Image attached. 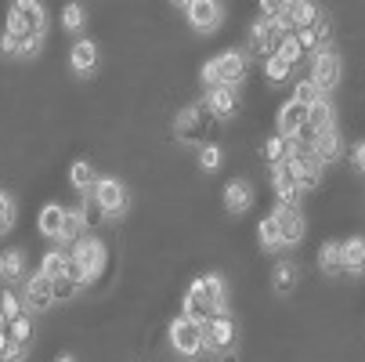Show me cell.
Listing matches in <instances>:
<instances>
[{"mask_svg": "<svg viewBox=\"0 0 365 362\" xmlns=\"http://www.w3.org/2000/svg\"><path fill=\"white\" fill-rule=\"evenodd\" d=\"M87 196L101 206V214H106V218L127 214V203H130V192H127V185H123L120 178H98Z\"/></svg>", "mask_w": 365, "mask_h": 362, "instance_id": "6da1fadb", "label": "cell"}, {"mask_svg": "<svg viewBox=\"0 0 365 362\" xmlns=\"http://www.w3.org/2000/svg\"><path fill=\"white\" fill-rule=\"evenodd\" d=\"M210 124H214L210 106H206V101H192V106H185V109L178 113L174 131H178L181 141H199V145H202V134H206V127H210Z\"/></svg>", "mask_w": 365, "mask_h": 362, "instance_id": "7a4b0ae2", "label": "cell"}, {"mask_svg": "<svg viewBox=\"0 0 365 362\" xmlns=\"http://www.w3.org/2000/svg\"><path fill=\"white\" fill-rule=\"evenodd\" d=\"M69 257H76V265L83 268V276H87V283H91V279L101 276V268H106V243L87 232V236H80V239L73 243Z\"/></svg>", "mask_w": 365, "mask_h": 362, "instance_id": "3957f363", "label": "cell"}, {"mask_svg": "<svg viewBox=\"0 0 365 362\" xmlns=\"http://www.w3.org/2000/svg\"><path fill=\"white\" fill-rule=\"evenodd\" d=\"M170 344L181 358H195L202 355V323L188 319V316H178L170 323Z\"/></svg>", "mask_w": 365, "mask_h": 362, "instance_id": "277c9868", "label": "cell"}, {"mask_svg": "<svg viewBox=\"0 0 365 362\" xmlns=\"http://www.w3.org/2000/svg\"><path fill=\"white\" fill-rule=\"evenodd\" d=\"M340 55L336 51H329V47H319L315 55H311V84L319 87V94H326V91H333L336 84H340Z\"/></svg>", "mask_w": 365, "mask_h": 362, "instance_id": "5b68a950", "label": "cell"}, {"mask_svg": "<svg viewBox=\"0 0 365 362\" xmlns=\"http://www.w3.org/2000/svg\"><path fill=\"white\" fill-rule=\"evenodd\" d=\"M235 344H239V333H235V323L228 319V312L202 323V348L206 351H221L225 355V351H235Z\"/></svg>", "mask_w": 365, "mask_h": 362, "instance_id": "8992f818", "label": "cell"}, {"mask_svg": "<svg viewBox=\"0 0 365 362\" xmlns=\"http://www.w3.org/2000/svg\"><path fill=\"white\" fill-rule=\"evenodd\" d=\"M185 15H188V26H192L195 33H214V29L221 26L225 8L217 4V0H188Z\"/></svg>", "mask_w": 365, "mask_h": 362, "instance_id": "52a82bcc", "label": "cell"}, {"mask_svg": "<svg viewBox=\"0 0 365 362\" xmlns=\"http://www.w3.org/2000/svg\"><path fill=\"white\" fill-rule=\"evenodd\" d=\"M210 66H214L217 87H239L242 76H246V55L242 51H225V55L210 59Z\"/></svg>", "mask_w": 365, "mask_h": 362, "instance_id": "ba28073f", "label": "cell"}, {"mask_svg": "<svg viewBox=\"0 0 365 362\" xmlns=\"http://www.w3.org/2000/svg\"><path fill=\"white\" fill-rule=\"evenodd\" d=\"M282 36H286V33L279 29V22L257 19V22L250 26V51H253L257 59H268V55H275V47H279Z\"/></svg>", "mask_w": 365, "mask_h": 362, "instance_id": "9c48e42d", "label": "cell"}, {"mask_svg": "<svg viewBox=\"0 0 365 362\" xmlns=\"http://www.w3.org/2000/svg\"><path fill=\"white\" fill-rule=\"evenodd\" d=\"M315 15H319L315 4H307V0H293V4L282 8V15L275 22H279L282 33H300V29H307L311 22H315Z\"/></svg>", "mask_w": 365, "mask_h": 362, "instance_id": "30bf717a", "label": "cell"}, {"mask_svg": "<svg viewBox=\"0 0 365 362\" xmlns=\"http://www.w3.org/2000/svg\"><path fill=\"white\" fill-rule=\"evenodd\" d=\"M55 304V290H51V279L47 276H33V279H26V293H22V308L33 316V312H43V308H51Z\"/></svg>", "mask_w": 365, "mask_h": 362, "instance_id": "8fae6325", "label": "cell"}, {"mask_svg": "<svg viewBox=\"0 0 365 362\" xmlns=\"http://www.w3.org/2000/svg\"><path fill=\"white\" fill-rule=\"evenodd\" d=\"M275 225H279V239L282 246H293L304 239V214H300V206H275Z\"/></svg>", "mask_w": 365, "mask_h": 362, "instance_id": "7c38bea8", "label": "cell"}, {"mask_svg": "<svg viewBox=\"0 0 365 362\" xmlns=\"http://www.w3.org/2000/svg\"><path fill=\"white\" fill-rule=\"evenodd\" d=\"M206 106H210L214 120H232L239 113V91L235 87H214V91H206Z\"/></svg>", "mask_w": 365, "mask_h": 362, "instance_id": "4fadbf2b", "label": "cell"}, {"mask_svg": "<svg viewBox=\"0 0 365 362\" xmlns=\"http://www.w3.org/2000/svg\"><path fill=\"white\" fill-rule=\"evenodd\" d=\"M181 316H188V319H195V323H206V319H214V316H221V312H214V304H210V297L202 293V286L192 283L188 293H185V312H181Z\"/></svg>", "mask_w": 365, "mask_h": 362, "instance_id": "5bb4252c", "label": "cell"}, {"mask_svg": "<svg viewBox=\"0 0 365 362\" xmlns=\"http://www.w3.org/2000/svg\"><path fill=\"white\" fill-rule=\"evenodd\" d=\"M250 203H253L250 181H246V178H232V181L225 185V211H228V214H246Z\"/></svg>", "mask_w": 365, "mask_h": 362, "instance_id": "9a60e30c", "label": "cell"}, {"mask_svg": "<svg viewBox=\"0 0 365 362\" xmlns=\"http://www.w3.org/2000/svg\"><path fill=\"white\" fill-rule=\"evenodd\" d=\"M80 236H87L80 211H66V218H62V232H58V239H55V243H58V250L69 257V250H73V243H76Z\"/></svg>", "mask_w": 365, "mask_h": 362, "instance_id": "2e32d148", "label": "cell"}, {"mask_svg": "<svg viewBox=\"0 0 365 362\" xmlns=\"http://www.w3.org/2000/svg\"><path fill=\"white\" fill-rule=\"evenodd\" d=\"M361 265H365V243L354 236V239H344L340 243V268L351 272V276H361Z\"/></svg>", "mask_w": 365, "mask_h": 362, "instance_id": "e0dca14e", "label": "cell"}, {"mask_svg": "<svg viewBox=\"0 0 365 362\" xmlns=\"http://www.w3.org/2000/svg\"><path fill=\"white\" fill-rule=\"evenodd\" d=\"M304 124H307V109L297 106V101H286L282 113H279V138H293Z\"/></svg>", "mask_w": 365, "mask_h": 362, "instance_id": "ac0fdd59", "label": "cell"}, {"mask_svg": "<svg viewBox=\"0 0 365 362\" xmlns=\"http://www.w3.org/2000/svg\"><path fill=\"white\" fill-rule=\"evenodd\" d=\"M69 66H73V73L87 76V73L98 66V47H94L91 40H76V44H73V55H69Z\"/></svg>", "mask_w": 365, "mask_h": 362, "instance_id": "d6986e66", "label": "cell"}, {"mask_svg": "<svg viewBox=\"0 0 365 362\" xmlns=\"http://www.w3.org/2000/svg\"><path fill=\"white\" fill-rule=\"evenodd\" d=\"M195 283L202 286V293H206V297H210L214 312H225V308H228V290H225V276L210 272V276H202V279H195Z\"/></svg>", "mask_w": 365, "mask_h": 362, "instance_id": "ffe728a7", "label": "cell"}, {"mask_svg": "<svg viewBox=\"0 0 365 362\" xmlns=\"http://www.w3.org/2000/svg\"><path fill=\"white\" fill-rule=\"evenodd\" d=\"M340 152H344V145H340L336 127H329V131H322V134L315 138V156L322 160V167L333 164V160H340Z\"/></svg>", "mask_w": 365, "mask_h": 362, "instance_id": "44dd1931", "label": "cell"}, {"mask_svg": "<svg viewBox=\"0 0 365 362\" xmlns=\"http://www.w3.org/2000/svg\"><path fill=\"white\" fill-rule=\"evenodd\" d=\"M304 127H311L315 134H322V131H329V127H336V120H333V106L326 98H319L315 106H307V124Z\"/></svg>", "mask_w": 365, "mask_h": 362, "instance_id": "7402d4cb", "label": "cell"}, {"mask_svg": "<svg viewBox=\"0 0 365 362\" xmlns=\"http://www.w3.org/2000/svg\"><path fill=\"white\" fill-rule=\"evenodd\" d=\"M0 279H4V283L26 279V253L22 250H8L4 257H0Z\"/></svg>", "mask_w": 365, "mask_h": 362, "instance_id": "603a6c76", "label": "cell"}, {"mask_svg": "<svg viewBox=\"0 0 365 362\" xmlns=\"http://www.w3.org/2000/svg\"><path fill=\"white\" fill-rule=\"evenodd\" d=\"M62 218H66V206L47 203L43 211H40V232H43L47 239H58V232H62Z\"/></svg>", "mask_w": 365, "mask_h": 362, "instance_id": "cb8c5ba5", "label": "cell"}, {"mask_svg": "<svg viewBox=\"0 0 365 362\" xmlns=\"http://www.w3.org/2000/svg\"><path fill=\"white\" fill-rule=\"evenodd\" d=\"M15 8H19L22 19L33 26V33L43 36V29H47V11H43V4H36V0H15Z\"/></svg>", "mask_w": 365, "mask_h": 362, "instance_id": "d4e9b609", "label": "cell"}, {"mask_svg": "<svg viewBox=\"0 0 365 362\" xmlns=\"http://www.w3.org/2000/svg\"><path fill=\"white\" fill-rule=\"evenodd\" d=\"M4 36H11V40H29V36H40V33H33V26L22 19V11L11 4V11H8V22H4Z\"/></svg>", "mask_w": 365, "mask_h": 362, "instance_id": "484cf974", "label": "cell"}, {"mask_svg": "<svg viewBox=\"0 0 365 362\" xmlns=\"http://www.w3.org/2000/svg\"><path fill=\"white\" fill-rule=\"evenodd\" d=\"M319 268H322L326 276H340V272H344V268H340V243H336V239H329V243L319 246Z\"/></svg>", "mask_w": 365, "mask_h": 362, "instance_id": "4316f807", "label": "cell"}, {"mask_svg": "<svg viewBox=\"0 0 365 362\" xmlns=\"http://www.w3.org/2000/svg\"><path fill=\"white\" fill-rule=\"evenodd\" d=\"M69 181H73V188H80V192H91V188H94V181H98V171H94V164H87V160H76V164H73V171H69Z\"/></svg>", "mask_w": 365, "mask_h": 362, "instance_id": "83f0119b", "label": "cell"}, {"mask_svg": "<svg viewBox=\"0 0 365 362\" xmlns=\"http://www.w3.org/2000/svg\"><path fill=\"white\" fill-rule=\"evenodd\" d=\"M272 279H275V293L286 297V293H293V286H297V279H300V268H297L293 261H282Z\"/></svg>", "mask_w": 365, "mask_h": 362, "instance_id": "f1b7e54d", "label": "cell"}, {"mask_svg": "<svg viewBox=\"0 0 365 362\" xmlns=\"http://www.w3.org/2000/svg\"><path fill=\"white\" fill-rule=\"evenodd\" d=\"M8 337L19 341V344H29V341H33V316H29V312L15 316V319L8 323Z\"/></svg>", "mask_w": 365, "mask_h": 362, "instance_id": "f546056e", "label": "cell"}, {"mask_svg": "<svg viewBox=\"0 0 365 362\" xmlns=\"http://www.w3.org/2000/svg\"><path fill=\"white\" fill-rule=\"evenodd\" d=\"M275 55H279V59H282V62H286V66L293 69V66H297V62L304 59V51H300L297 36H293V33H286V36L279 40V47H275Z\"/></svg>", "mask_w": 365, "mask_h": 362, "instance_id": "4dcf8cb0", "label": "cell"}, {"mask_svg": "<svg viewBox=\"0 0 365 362\" xmlns=\"http://www.w3.org/2000/svg\"><path fill=\"white\" fill-rule=\"evenodd\" d=\"M62 272H66V253H62V250H47V253H43V261H40V276L58 279Z\"/></svg>", "mask_w": 365, "mask_h": 362, "instance_id": "1f68e13d", "label": "cell"}, {"mask_svg": "<svg viewBox=\"0 0 365 362\" xmlns=\"http://www.w3.org/2000/svg\"><path fill=\"white\" fill-rule=\"evenodd\" d=\"M319 98H322V94H319V87L311 84V80H297V84H293V98H289V101H297V106H304V109H307V106H315Z\"/></svg>", "mask_w": 365, "mask_h": 362, "instance_id": "d6a6232c", "label": "cell"}, {"mask_svg": "<svg viewBox=\"0 0 365 362\" xmlns=\"http://www.w3.org/2000/svg\"><path fill=\"white\" fill-rule=\"evenodd\" d=\"M289 73H293V69H289L279 55H268V59H264V76H268L272 84H286V80H289Z\"/></svg>", "mask_w": 365, "mask_h": 362, "instance_id": "836d02e7", "label": "cell"}, {"mask_svg": "<svg viewBox=\"0 0 365 362\" xmlns=\"http://www.w3.org/2000/svg\"><path fill=\"white\" fill-rule=\"evenodd\" d=\"M199 167H202V171H217V167H221V145L202 141V145H199Z\"/></svg>", "mask_w": 365, "mask_h": 362, "instance_id": "e575fe53", "label": "cell"}, {"mask_svg": "<svg viewBox=\"0 0 365 362\" xmlns=\"http://www.w3.org/2000/svg\"><path fill=\"white\" fill-rule=\"evenodd\" d=\"M26 312V308H22V297L15 293V290H4V293H0V316H4L8 323L15 319V316H22Z\"/></svg>", "mask_w": 365, "mask_h": 362, "instance_id": "d590c367", "label": "cell"}, {"mask_svg": "<svg viewBox=\"0 0 365 362\" xmlns=\"http://www.w3.org/2000/svg\"><path fill=\"white\" fill-rule=\"evenodd\" d=\"M51 290H55V301H73V297L80 293V283L69 279V276L62 272L58 279H51Z\"/></svg>", "mask_w": 365, "mask_h": 362, "instance_id": "8d00e7d4", "label": "cell"}, {"mask_svg": "<svg viewBox=\"0 0 365 362\" xmlns=\"http://www.w3.org/2000/svg\"><path fill=\"white\" fill-rule=\"evenodd\" d=\"M260 246H264V250H279V246H282L275 218H264V221H260Z\"/></svg>", "mask_w": 365, "mask_h": 362, "instance_id": "74e56055", "label": "cell"}, {"mask_svg": "<svg viewBox=\"0 0 365 362\" xmlns=\"http://www.w3.org/2000/svg\"><path fill=\"white\" fill-rule=\"evenodd\" d=\"M83 4H66V11H62V26L69 29V33H76V29H83Z\"/></svg>", "mask_w": 365, "mask_h": 362, "instance_id": "f35d334b", "label": "cell"}, {"mask_svg": "<svg viewBox=\"0 0 365 362\" xmlns=\"http://www.w3.org/2000/svg\"><path fill=\"white\" fill-rule=\"evenodd\" d=\"M80 218H83V228L91 232V228H94L101 218H106V214H101V206H98V203L87 196V199H83V206H80Z\"/></svg>", "mask_w": 365, "mask_h": 362, "instance_id": "ab89813d", "label": "cell"}, {"mask_svg": "<svg viewBox=\"0 0 365 362\" xmlns=\"http://www.w3.org/2000/svg\"><path fill=\"white\" fill-rule=\"evenodd\" d=\"M264 160H268L272 167L286 160V138H279V134H275V138H268V145H264Z\"/></svg>", "mask_w": 365, "mask_h": 362, "instance_id": "60d3db41", "label": "cell"}, {"mask_svg": "<svg viewBox=\"0 0 365 362\" xmlns=\"http://www.w3.org/2000/svg\"><path fill=\"white\" fill-rule=\"evenodd\" d=\"M11 225H15V203L0 192V232H11Z\"/></svg>", "mask_w": 365, "mask_h": 362, "instance_id": "b9f144b4", "label": "cell"}, {"mask_svg": "<svg viewBox=\"0 0 365 362\" xmlns=\"http://www.w3.org/2000/svg\"><path fill=\"white\" fill-rule=\"evenodd\" d=\"M40 44H43V36L22 40V44H19V59H36V55H40Z\"/></svg>", "mask_w": 365, "mask_h": 362, "instance_id": "7bdbcfd3", "label": "cell"}, {"mask_svg": "<svg viewBox=\"0 0 365 362\" xmlns=\"http://www.w3.org/2000/svg\"><path fill=\"white\" fill-rule=\"evenodd\" d=\"M282 8H286V4H279V0H260V19L275 22V19L282 15Z\"/></svg>", "mask_w": 365, "mask_h": 362, "instance_id": "ee69618b", "label": "cell"}, {"mask_svg": "<svg viewBox=\"0 0 365 362\" xmlns=\"http://www.w3.org/2000/svg\"><path fill=\"white\" fill-rule=\"evenodd\" d=\"M351 167H354V171H365V141H354V149H351Z\"/></svg>", "mask_w": 365, "mask_h": 362, "instance_id": "f6af8a7d", "label": "cell"}, {"mask_svg": "<svg viewBox=\"0 0 365 362\" xmlns=\"http://www.w3.org/2000/svg\"><path fill=\"white\" fill-rule=\"evenodd\" d=\"M0 55L19 59V40H11V36H4V33H0Z\"/></svg>", "mask_w": 365, "mask_h": 362, "instance_id": "bcb514c9", "label": "cell"}, {"mask_svg": "<svg viewBox=\"0 0 365 362\" xmlns=\"http://www.w3.org/2000/svg\"><path fill=\"white\" fill-rule=\"evenodd\" d=\"M221 362H239V355H235V351H225V355H221Z\"/></svg>", "mask_w": 365, "mask_h": 362, "instance_id": "7dc6e473", "label": "cell"}, {"mask_svg": "<svg viewBox=\"0 0 365 362\" xmlns=\"http://www.w3.org/2000/svg\"><path fill=\"white\" fill-rule=\"evenodd\" d=\"M55 362H76V358H73V355H58Z\"/></svg>", "mask_w": 365, "mask_h": 362, "instance_id": "c3c4849f", "label": "cell"}]
</instances>
